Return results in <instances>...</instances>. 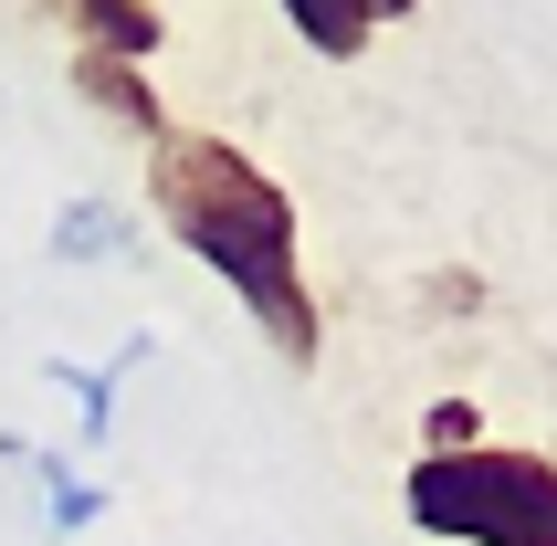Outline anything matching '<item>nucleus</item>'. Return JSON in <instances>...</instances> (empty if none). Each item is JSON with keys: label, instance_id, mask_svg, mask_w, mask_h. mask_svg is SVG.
<instances>
[{"label": "nucleus", "instance_id": "1", "mask_svg": "<svg viewBox=\"0 0 557 546\" xmlns=\"http://www.w3.org/2000/svg\"><path fill=\"white\" fill-rule=\"evenodd\" d=\"M148 211L243 295V315L274 336V358H295V368L315 358V305H306V263H295V200L232 137H158Z\"/></svg>", "mask_w": 557, "mask_h": 546}, {"label": "nucleus", "instance_id": "2", "mask_svg": "<svg viewBox=\"0 0 557 546\" xmlns=\"http://www.w3.org/2000/svg\"><path fill=\"white\" fill-rule=\"evenodd\" d=\"M400 505L442 546H557V462L547 452H495V442L421 452Z\"/></svg>", "mask_w": 557, "mask_h": 546}, {"label": "nucleus", "instance_id": "3", "mask_svg": "<svg viewBox=\"0 0 557 546\" xmlns=\"http://www.w3.org/2000/svg\"><path fill=\"white\" fill-rule=\"evenodd\" d=\"M63 22L95 32V42H85L95 63H148L158 53V11H148V0H74Z\"/></svg>", "mask_w": 557, "mask_h": 546}, {"label": "nucleus", "instance_id": "4", "mask_svg": "<svg viewBox=\"0 0 557 546\" xmlns=\"http://www.w3.org/2000/svg\"><path fill=\"white\" fill-rule=\"evenodd\" d=\"M284 22L306 32L315 53H358V42L389 22V0H284Z\"/></svg>", "mask_w": 557, "mask_h": 546}, {"label": "nucleus", "instance_id": "5", "mask_svg": "<svg viewBox=\"0 0 557 546\" xmlns=\"http://www.w3.org/2000/svg\"><path fill=\"white\" fill-rule=\"evenodd\" d=\"M74 85H85L95 95V106H106V116H126V126H137V137H169V116H158V95L148 85H137V74H126V63H74Z\"/></svg>", "mask_w": 557, "mask_h": 546}, {"label": "nucleus", "instance_id": "6", "mask_svg": "<svg viewBox=\"0 0 557 546\" xmlns=\"http://www.w3.org/2000/svg\"><path fill=\"white\" fill-rule=\"evenodd\" d=\"M53 252L63 263H95V252H126V211H106V200H85V211L53 221Z\"/></svg>", "mask_w": 557, "mask_h": 546}, {"label": "nucleus", "instance_id": "7", "mask_svg": "<svg viewBox=\"0 0 557 546\" xmlns=\"http://www.w3.org/2000/svg\"><path fill=\"white\" fill-rule=\"evenodd\" d=\"M42 505H53V525H63V536H85V525L106 516V494H95L63 452H42Z\"/></svg>", "mask_w": 557, "mask_h": 546}, {"label": "nucleus", "instance_id": "8", "mask_svg": "<svg viewBox=\"0 0 557 546\" xmlns=\"http://www.w3.org/2000/svg\"><path fill=\"white\" fill-rule=\"evenodd\" d=\"M137 368V347H126L116 368H53V379H74V410H85V442H106V421H116V379Z\"/></svg>", "mask_w": 557, "mask_h": 546}]
</instances>
